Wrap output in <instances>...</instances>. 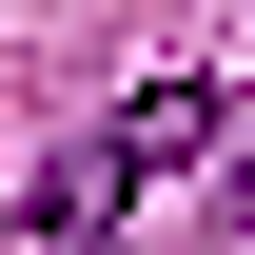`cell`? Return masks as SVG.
Masks as SVG:
<instances>
[{
	"label": "cell",
	"mask_w": 255,
	"mask_h": 255,
	"mask_svg": "<svg viewBox=\"0 0 255 255\" xmlns=\"http://www.w3.org/2000/svg\"><path fill=\"white\" fill-rule=\"evenodd\" d=\"M236 236H255V137H236Z\"/></svg>",
	"instance_id": "7a4b0ae2"
},
{
	"label": "cell",
	"mask_w": 255,
	"mask_h": 255,
	"mask_svg": "<svg viewBox=\"0 0 255 255\" xmlns=\"http://www.w3.org/2000/svg\"><path fill=\"white\" fill-rule=\"evenodd\" d=\"M196 137H216V98H196V79H157V98H118V118H98L79 157L39 177V236H118L137 196H157V177L196 157Z\"/></svg>",
	"instance_id": "6da1fadb"
}]
</instances>
